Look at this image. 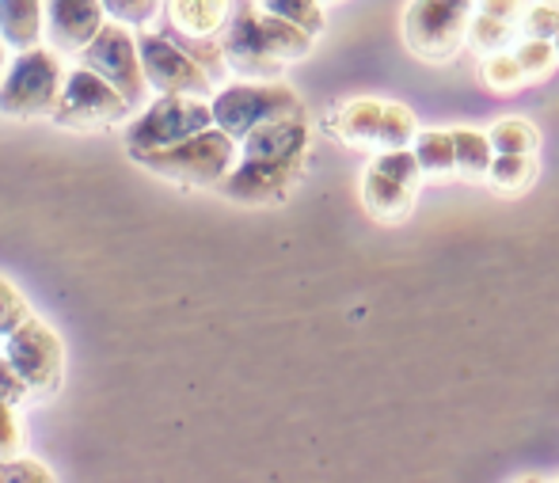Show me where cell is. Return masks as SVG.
<instances>
[{
  "instance_id": "cell-29",
  "label": "cell",
  "mask_w": 559,
  "mask_h": 483,
  "mask_svg": "<svg viewBox=\"0 0 559 483\" xmlns=\"http://www.w3.org/2000/svg\"><path fill=\"white\" fill-rule=\"evenodd\" d=\"M525 31L537 38H556L559 35V8L556 4H533L530 12H525Z\"/></svg>"
},
{
  "instance_id": "cell-8",
  "label": "cell",
  "mask_w": 559,
  "mask_h": 483,
  "mask_svg": "<svg viewBox=\"0 0 559 483\" xmlns=\"http://www.w3.org/2000/svg\"><path fill=\"white\" fill-rule=\"evenodd\" d=\"M130 103L111 81L96 73V69L81 66L66 76V89H61L58 107L50 110L53 126H66V130H104L115 126L118 118H126Z\"/></svg>"
},
{
  "instance_id": "cell-23",
  "label": "cell",
  "mask_w": 559,
  "mask_h": 483,
  "mask_svg": "<svg viewBox=\"0 0 559 483\" xmlns=\"http://www.w3.org/2000/svg\"><path fill=\"white\" fill-rule=\"evenodd\" d=\"M484 81H487V89H495V92H514V89H522L530 76H525L518 54L499 50L484 58Z\"/></svg>"
},
{
  "instance_id": "cell-28",
  "label": "cell",
  "mask_w": 559,
  "mask_h": 483,
  "mask_svg": "<svg viewBox=\"0 0 559 483\" xmlns=\"http://www.w3.org/2000/svg\"><path fill=\"white\" fill-rule=\"evenodd\" d=\"M50 483L53 472L46 464L31 461V457H12V461H0V483Z\"/></svg>"
},
{
  "instance_id": "cell-14",
  "label": "cell",
  "mask_w": 559,
  "mask_h": 483,
  "mask_svg": "<svg viewBox=\"0 0 559 483\" xmlns=\"http://www.w3.org/2000/svg\"><path fill=\"white\" fill-rule=\"evenodd\" d=\"M107 8L104 0H46V38L53 54H76L104 31Z\"/></svg>"
},
{
  "instance_id": "cell-19",
  "label": "cell",
  "mask_w": 559,
  "mask_h": 483,
  "mask_svg": "<svg viewBox=\"0 0 559 483\" xmlns=\"http://www.w3.org/2000/svg\"><path fill=\"white\" fill-rule=\"evenodd\" d=\"M456 141V172L464 176H487L495 164V145L491 133H476V130H453Z\"/></svg>"
},
{
  "instance_id": "cell-7",
  "label": "cell",
  "mask_w": 559,
  "mask_h": 483,
  "mask_svg": "<svg viewBox=\"0 0 559 483\" xmlns=\"http://www.w3.org/2000/svg\"><path fill=\"white\" fill-rule=\"evenodd\" d=\"M4 358L23 377L31 400H50L61 388V377H66V346H61L58 331H50L46 323L27 320L23 328H15L4 339Z\"/></svg>"
},
{
  "instance_id": "cell-6",
  "label": "cell",
  "mask_w": 559,
  "mask_h": 483,
  "mask_svg": "<svg viewBox=\"0 0 559 483\" xmlns=\"http://www.w3.org/2000/svg\"><path fill=\"white\" fill-rule=\"evenodd\" d=\"M214 107L199 96H160L141 118L126 126V153H145V149L176 145L183 138L210 130Z\"/></svg>"
},
{
  "instance_id": "cell-32",
  "label": "cell",
  "mask_w": 559,
  "mask_h": 483,
  "mask_svg": "<svg viewBox=\"0 0 559 483\" xmlns=\"http://www.w3.org/2000/svg\"><path fill=\"white\" fill-rule=\"evenodd\" d=\"M552 43H556V54H559V35H556V38H552Z\"/></svg>"
},
{
  "instance_id": "cell-5",
  "label": "cell",
  "mask_w": 559,
  "mask_h": 483,
  "mask_svg": "<svg viewBox=\"0 0 559 483\" xmlns=\"http://www.w3.org/2000/svg\"><path fill=\"white\" fill-rule=\"evenodd\" d=\"M472 0H412L404 15V38L412 54L427 61H449L468 38Z\"/></svg>"
},
{
  "instance_id": "cell-3",
  "label": "cell",
  "mask_w": 559,
  "mask_h": 483,
  "mask_svg": "<svg viewBox=\"0 0 559 483\" xmlns=\"http://www.w3.org/2000/svg\"><path fill=\"white\" fill-rule=\"evenodd\" d=\"M66 89V73L53 50H20L12 69L0 81V115L4 118H38L50 115Z\"/></svg>"
},
{
  "instance_id": "cell-17",
  "label": "cell",
  "mask_w": 559,
  "mask_h": 483,
  "mask_svg": "<svg viewBox=\"0 0 559 483\" xmlns=\"http://www.w3.org/2000/svg\"><path fill=\"white\" fill-rule=\"evenodd\" d=\"M495 191L502 195H518V191H530L533 179H537V161L533 156H510V153H495V164L487 172Z\"/></svg>"
},
{
  "instance_id": "cell-25",
  "label": "cell",
  "mask_w": 559,
  "mask_h": 483,
  "mask_svg": "<svg viewBox=\"0 0 559 483\" xmlns=\"http://www.w3.org/2000/svg\"><path fill=\"white\" fill-rule=\"evenodd\" d=\"M27 446V426L15 415V403L0 400V461H12V457L23 453Z\"/></svg>"
},
{
  "instance_id": "cell-24",
  "label": "cell",
  "mask_w": 559,
  "mask_h": 483,
  "mask_svg": "<svg viewBox=\"0 0 559 483\" xmlns=\"http://www.w3.org/2000/svg\"><path fill=\"white\" fill-rule=\"evenodd\" d=\"M518 61H522V69H525V76H545L548 69L559 61V54H556V43L552 38H537V35H530L522 46H518Z\"/></svg>"
},
{
  "instance_id": "cell-21",
  "label": "cell",
  "mask_w": 559,
  "mask_h": 483,
  "mask_svg": "<svg viewBox=\"0 0 559 483\" xmlns=\"http://www.w3.org/2000/svg\"><path fill=\"white\" fill-rule=\"evenodd\" d=\"M491 145L495 153H510V156H533L540 149V133L533 122L525 118H502L491 126Z\"/></svg>"
},
{
  "instance_id": "cell-11",
  "label": "cell",
  "mask_w": 559,
  "mask_h": 483,
  "mask_svg": "<svg viewBox=\"0 0 559 483\" xmlns=\"http://www.w3.org/2000/svg\"><path fill=\"white\" fill-rule=\"evenodd\" d=\"M141 66H145V81L153 84L160 96H214V76L183 50L168 35H141L138 38Z\"/></svg>"
},
{
  "instance_id": "cell-26",
  "label": "cell",
  "mask_w": 559,
  "mask_h": 483,
  "mask_svg": "<svg viewBox=\"0 0 559 483\" xmlns=\"http://www.w3.org/2000/svg\"><path fill=\"white\" fill-rule=\"evenodd\" d=\"M104 8L115 23L145 27V23L156 20V12H160V0H104Z\"/></svg>"
},
{
  "instance_id": "cell-1",
  "label": "cell",
  "mask_w": 559,
  "mask_h": 483,
  "mask_svg": "<svg viewBox=\"0 0 559 483\" xmlns=\"http://www.w3.org/2000/svg\"><path fill=\"white\" fill-rule=\"evenodd\" d=\"M130 161L179 187H217L236 168V138L225 133L222 126H210V130L176 141V145L130 153Z\"/></svg>"
},
{
  "instance_id": "cell-9",
  "label": "cell",
  "mask_w": 559,
  "mask_h": 483,
  "mask_svg": "<svg viewBox=\"0 0 559 483\" xmlns=\"http://www.w3.org/2000/svg\"><path fill=\"white\" fill-rule=\"evenodd\" d=\"M335 133L354 149H407L419 130H415V115L400 103H377V99H354L338 110Z\"/></svg>"
},
{
  "instance_id": "cell-12",
  "label": "cell",
  "mask_w": 559,
  "mask_h": 483,
  "mask_svg": "<svg viewBox=\"0 0 559 483\" xmlns=\"http://www.w3.org/2000/svg\"><path fill=\"white\" fill-rule=\"evenodd\" d=\"M217 38H222L228 69L243 81H274L286 66L266 50L263 35H259V4H251V0H236L233 15Z\"/></svg>"
},
{
  "instance_id": "cell-33",
  "label": "cell",
  "mask_w": 559,
  "mask_h": 483,
  "mask_svg": "<svg viewBox=\"0 0 559 483\" xmlns=\"http://www.w3.org/2000/svg\"><path fill=\"white\" fill-rule=\"evenodd\" d=\"M545 4H556L559 8V0H545Z\"/></svg>"
},
{
  "instance_id": "cell-4",
  "label": "cell",
  "mask_w": 559,
  "mask_h": 483,
  "mask_svg": "<svg viewBox=\"0 0 559 483\" xmlns=\"http://www.w3.org/2000/svg\"><path fill=\"white\" fill-rule=\"evenodd\" d=\"M419 179L423 164L407 149H384L373 156V164L366 168L361 179V202L373 213L377 221H407L415 210V198H419Z\"/></svg>"
},
{
  "instance_id": "cell-30",
  "label": "cell",
  "mask_w": 559,
  "mask_h": 483,
  "mask_svg": "<svg viewBox=\"0 0 559 483\" xmlns=\"http://www.w3.org/2000/svg\"><path fill=\"white\" fill-rule=\"evenodd\" d=\"M27 385H23V377L15 374V366L8 358H0V400L4 403H15L20 408L23 400H27Z\"/></svg>"
},
{
  "instance_id": "cell-18",
  "label": "cell",
  "mask_w": 559,
  "mask_h": 483,
  "mask_svg": "<svg viewBox=\"0 0 559 483\" xmlns=\"http://www.w3.org/2000/svg\"><path fill=\"white\" fill-rule=\"evenodd\" d=\"M415 156H419L427 176H449L456 172V141L449 130H430L415 138Z\"/></svg>"
},
{
  "instance_id": "cell-2",
  "label": "cell",
  "mask_w": 559,
  "mask_h": 483,
  "mask_svg": "<svg viewBox=\"0 0 559 483\" xmlns=\"http://www.w3.org/2000/svg\"><path fill=\"white\" fill-rule=\"evenodd\" d=\"M210 107H214V126H222L236 141H243L251 130L274 122V118L305 115L297 92L286 89V84H271V81H236L217 92V96L210 99Z\"/></svg>"
},
{
  "instance_id": "cell-27",
  "label": "cell",
  "mask_w": 559,
  "mask_h": 483,
  "mask_svg": "<svg viewBox=\"0 0 559 483\" xmlns=\"http://www.w3.org/2000/svg\"><path fill=\"white\" fill-rule=\"evenodd\" d=\"M27 320H31L27 301H23L20 293L8 286L4 279H0V339H8L15 328H23Z\"/></svg>"
},
{
  "instance_id": "cell-16",
  "label": "cell",
  "mask_w": 559,
  "mask_h": 483,
  "mask_svg": "<svg viewBox=\"0 0 559 483\" xmlns=\"http://www.w3.org/2000/svg\"><path fill=\"white\" fill-rule=\"evenodd\" d=\"M236 0H168V23L187 35L217 38L233 15Z\"/></svg>"
},
{
  "instance_id": "cell-20",
  "label": "cell",
  "mask_w": 559,
  "mask_h": 483,
  "mask_svg": "<svg viewBox=\"0 0 559 483\" xmlns=\"http://www.w3.org/2000/svg\"><path fill=\"white\" fill-rule=\"evenodd\" d=\"M514 27L518 23H507V20H499V15H487L476 8V12H472V23H468V46L484 54V58L487 54H499L514 43Z\"/></svg>"
},
{
  "instance_id": "cell-15",
  "label": "cell",
  "mask_w": 559,
  "mask_h": 483,
  "mask_svg": "<svg viewBox=\"0 0 559 483\" xmlns=\"http://www.w3.org/2000/svg\"><path fill=\"white\" fill-rule=\"evenodd\" d=\"M46 31L43 0H0V43L12 50H35Z\"/></svg>"
},
{
  "instance_id": "cell-34",
  "label": "cell",
  "mask_w": 559,
  "mask_h": 483,
  "mask_svg": "<svg viewBox=\"0 0 559 483\" xmlns=\"http://www.w3.org/2000/svg\"><path fill=\"white\" fill-rule=\"evenodd\" d=\"M320 4H332V0H320Z\"/></svg>"
},
{
  "instance_id": "cell-31",
  "label": "cell",
  "mask_w": 559,
  "mask_h": 483,
  "mask_svg": "<svg viewBox=\"0 0 559 483\" xmlns=\"http://www.w3.org/2000/svg\"><path fill=\"white\" fill-rule=\"evenodd\" d=\"M479 12L499 15V20H507V23H518V20H525V0H479Z\"/></svg>"
},
{
  "instance_id": "cell-10",
  "label": "cell",
  "mask_w": 559,
  "mask_h": 483,
  "mask_svg": "<svg viewBox=\"0 0 559 483\" xmlns=\"http://www.w3.org/2000/svg\"><path fill=\"white\" fill-rule=\"evenodd\" d=\"M81 66L96 69L104 81H111L118 92L126 96L130 107H138L145 99V66H141V50H138V38L126 31V23H104L96 38L84 46L81 54Z\"/></svg>"
},
{
  "instance_id": "cell-22",
  "label": "cell",
  "mask_w": 559,
  "mask_h": 483,
  "mask_svg": "<svg viewBox=\"0 0 559 483\" xmlns=\"http://www.w3.org/2000/svg\"><path fill=\"white\" fill-rule=\"evenodd\" d=\"M259 4H263L266 12L282 15V20L297 23V27H305L309 35H320V31L328 27L324 4H320V0H259Z\"/></svg>"
},
{
  "instance_id": "cell-13",
  "label": "cell",
  "mask_w": 559,
  "mask_h": 483,
  "mask_svg": "<svg viewBox=\"0 0 559 483\" xmlns=\"http://www.w3.org/2000/svg\"><path fill=\"white\" fill-rule=\"evenodd\" d=\"M305 161H271V156H240L233 172L217 184L228 202L240 205H266L289 195V187L297 184Z\"/></svg>"
}]
</instances>
